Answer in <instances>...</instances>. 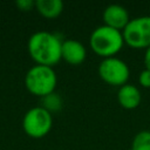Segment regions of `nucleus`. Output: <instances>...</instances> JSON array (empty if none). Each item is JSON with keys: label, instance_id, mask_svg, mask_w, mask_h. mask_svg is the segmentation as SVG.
Wrapping results in <instances>:
<instances>
[{"label": "nucleus", "instance_id": "obj_6", "mask_svg": "<svg viewBox=\"0 0 150 150\" xmlns=\"http://www.w3.org/2000/svg\"><path fill=\"white\" fill-rule=\"evenodd\" d=\"M97 70L100 77L104 82L118 87L125 84L130 75V69L128 64L122 59H118L116 56L104 57L100 62Z\"/></svg>", "mask_w": 150, "mask_h": 150}, {"label": "nucleus", "instance_id": "obj_11", "mask_svg": "<svg viewBox=\"0 0 150 150\" xmlns=\"http://www.w3.org/2000/svg\"><path fill=\"white\" fill-rule=\"evenodd\" d=\"M62 104H63L62 97L56 91H53V93L41 97V107L45 108L46 110H48L50 114L59 111L62 108Z\"/></svg>", "mask_w": 150, "mask_h": 150}, {"label": "nucleus", "instance_id": "obj_2", "mask_svg": "<svg viewBox=\"0 0 150 150\" xmlns=\"http://www.w3.org/2000/svg\"><path fill=\"white\" fill-rule=\"evenodd\" d=\"M124 45L123 34L121 30L102 25L96 27L89 36L90 48L100 56L110 57L117 54Z\"/></svg>", "mask_w": 150, "mask_h": 150}, {"label": "nucleus", "instance_id": "obj_7", "mask_svg": "<svg viewBox=\"0 0 150 150\" xmlns=\"http://www.w3.org/2000/svg\"><path fill=\"white\" fill-rule=\"evenodd\" d=\"M102 18L104 21V25L112 27L118 30H123L128 22L130 21L129 12L127 8L118 4H110L108 5L102 13Z\"/></svg>", "mask_w": 150, "mask_h": 150}, {"label": "nucleus", "instance_id": "obj_1", "mask_svg": "<svg viewBox=\"0 0 150 150\" xmlns=\"http://www.w3.org/2000/svg\"><path fill=\"white\" fill-rule=\"evenodd\" d=\"M62 40L54 33L47 30H39L33 33L27 43V49L30 57L36 64L54 66L61 57Z\"/></svg>", "mask_w": 150, "mask_h": 150}, {"label": "nucleus", "instance_id": "obj_5", "mask_svg": "<svg viewBox=\"0 0 150 150\" xmlns=\"http://www.w3.org/2000/svg\"><path fill=\"white\" fill-rule=\"evenodd\" d=\"M124 43L132 48H148L150 46V15L130 19L122 30Z\"/></svg>", "mask_w": 150, "mask_h": 150}, {"label": "nucleus", "instance_id": "obj_4", "mask_svg": "<svg viewBox=\"0 0 150 150\" xmlns=\"http://www.w3.org/2000/svg\"><path fill=\"white\" fill-rule=\"evenodd\" d=\"M52 125V114L41 105L33 107L27 110L22 118L23 131L33 138H41L46 136L50 131Z\"/></svg>", "mask_w": 150, "mask_h": 150}, {"label": "nucleus", "instance_id": "obj_10", "mask_svg": "<svg viewBox=\"0 0 150 150\" xmlns=\"http://www.w3.org/2000/svg\"><path fill=\"white\" fill-rule=\"evenodd\" d=\"M35 8L42 16L54 19L63 11V2L61 0H36Z\"/></svg>", "mask_w": 150, "mask_h": 150}, {"label": "nucleus", "instance_id": "obj_8", "mask_svg": "<svg viewBox=\"0 0 150 150\" xmlns=\"http://www.w3.org/2000/svg\"><path fill=\"white\" fill-rule=\"evenodd\" d=\"M87 49L82 42L75 39H67L62 41L61 57L70 64H80L86 60Z\"/></svg>", "mask_w": 150, "mask_h": 150}, {"label": "nucleus", "instance_id": "obj_12", "mask_svg": "<svg viewBox=\"0 0 150 150\" xmlns=\"http://www.w3.org/2000/svg\"><path fill=\"white\" fill-rule=\"evenodd\" d=\"M131 150H150V130H142L135 135Z\"/></svg>", "mask_w": 150, "mask_h": 150}, {"label": "nucleus", "instance_id": "obj_9", "mask_svg": "<svg viewBox=\"0 0 150 150\" xmlns=\"http://www.w3.org/2000/svg\"><path fill=\"white\" fill-rule=\"evenodd\" d=\"M118 103L125 109H134L139 105L142 95L139 89L130 83H125L118 88L117 91Z\"/></svg>", "mask_w": 150, "mask_h": 150}, {"label": "nucleus", "instance_id": "obj_14", "mask_svg": "<svg viewBox=\"0 0 150 150\" xmlns=\"http://www.w3.org/2000/svg\"><path fill=\"white\" fill-rule=\"evenodd\" d=\"M15 5L20 11L27 12V11H30L33 7H35V1H33V0H18L15 2Z\"/></svg>", "mask_w": 150, "mask_h": 150}, {"label": "nucleus", "instance_id": "obj_15", "mask_svg": "<svg viewBox=\"0 0 150 150\" xmlns=\"http://www.w3.org/2000/svg\"><path fill=\"white\" fill-rule=\"evenodd\" d=\"M144 64H145V68L150 70V46L145 49V53H144Z\"/></svg>", "mask_w": 150, "mask_h": 150}, {"label": "nucleus", "instance_id": "obj_13", "mask_svg": "<svg viewBox=\"0 0 150 150\" xmlns=\"http://www.w3.org/2000/svg\"><path fill=\"white\" fill-rule=\"evenodd\" d=\"M138 82L142 87L150 88V70L149 69H143L139 75H138Z\"/></svg>", "mask_w": 150, "mask_h": 150}, {"label": "nucleus", "instance_id": "obj_3", "mask_svg": "<svg viewBox=\"0 0 150 150\" xmlns=\"http://www.w3.org/2000/svg\"><path fill=\"white\" fill-rule=\"evenodd\" d=\"M57 76L53 67L35 64L30 67L25 75V86L27 90L35 95L43 97L55 91Z\"/></svg>", "mask_w": 150, "mask_h": 150}]
</instances>
